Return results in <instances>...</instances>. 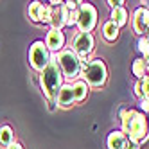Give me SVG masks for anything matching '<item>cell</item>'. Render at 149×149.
<instances>
[{"label": "cell", "mask_w": 149, "mask_h": 149, "mask_svg": "<svg viewBox=\"0 0 149 149\" xmlns=\"http://www.w3.org/2000/svg\"><path fill=\"white\" fill-rule=\"evenodd\" d=\"M102 36L108 41H115L117 38H119V27H117L113 22H106L102 25Z\"/></svg>", "instance_id": "cell-17"}, {"label": "cell", "mask_w": 149, "mask_h": 149, "mask_svg": "<svg viewBox=\"0 0 149 149\" xmlns=\"http://www.w3.org/2000/svg\"><path fill=\"white\" fill-rule=\"evenodd\" d=\"M15 144V133L11 130V126H2L0 127V146L9 149Z\"/></svg>", "instance_id": "cell-15"}, {"label": "cell", "mask_w": 149, "mask_h": 149, "mask_svg": "<svg viewBox=\"0 0 149 149\" xmlns=\"http://www.w3.org/2000/svg\"><path fill=\"white\" fill-rule=\"evenodd\" d=\"M144 61H146V67H147V72H149V58H144Z\"/></svg>", "instance_id": "cell-30"}, {"label": "cell", "mask_w": 149, "mask_h": 149, "mask_svg": "<svg viewBox=\"0 0 149 149\" xmlns=\"http://www.w3.org/2000/svg\"><path fill=\"white\" fill-rule=\"evenodd\" d=\"M110 22H113L117 27H124L127 24V11H126V7H115L111 9V15H110Z\"/></svg>", "instance_id": "cell-14"}, {"label": "cell", "mask_w": 149, "mask_h": 149, "mask_svg": "<svg viewBox=\"0 0 149 149\" xmlns=\"http://www.w3.org/2000/svg\"><path fill=\"white\" fill-rule=\"evenodd\" d=\"M40 84H41V90H43V95L47 97V101L58 99V93L63 86V72L58 65L56 56H52L50 63L40 72Z\"/></svg>", "instance_id": "cell-2"}, {"label": "cell", "mask_w": 149, "mask_h": 149, "mask_svg": "<svg viewBox=\"0 0 149 149\" xmlns=\"http://www.w3.org/2000/svg\"><path fill=\"white\" fill-rule=\"evenodd\" d=\"M138 83H140V92H142V99L149 101V76H146L144 79H140Z\"/></svg>", "instance_id": "cell-21"}, {"label": "cell", "mask_w": 149, "mask_h": 149, "mask_svg": "<svg viewBox=\"0 0 149 149\" xmlns=\"http://www.w3.org/2000/svg\"><path fill=\"white\" fill-rule=\"evenodd\" d=\"M138 50L144 54V58H149V38L147 36L138 38Z\"/></svg>", "instance_id": "cell-20"}, {"label": "cell", "mask_w": 149, "mask_h": 149, "mask_svg": "<svg viewBox=\"0 0 149 149\" xmlns=\"http://www.w3.org/2000/svg\"><path fill=\"white\" fill-rule=\"evenodd\" d=\"M122 0H115V2H113V0H108V6L111 7V9H115V7H122Z\"/></svg>", "instance_id": "cell-25"}, {"label": "cell", "mask_w": 149, "mask_h": 149, "mask_svg": "<svg viewBox=\"0 0 149 149\" xmlns=\"http://www.w3.org/2000/svg\"><path fill=\"white\" fill-rule=\"evenodd\" d=\"M65 4V7L68 9V11H76V9L79 7V2H74V0H68V2H63Z\"/></svg>", "instance_id": "cell-23"}, {"label": "cell", "mask_w": 149, "mask_h": 149, "mask_svg": "<svg viewBox=\"0 0 149 149\" xmlns=\"http://www.w3.org/2000/svg\"><path fill=\"white\" fill-rule=\"evenodd\" d=\"M58 104L61 106V108H70V106L76 102V99H74V90H72V84H67L63 83V86L58 93Z\"/></svg>", "instance_id": "cell-11"}, {"label": "cell", "mask_w": 149, "mask_h": 149, "mask_svg": "<svg viewBox=\"0 0 149 149\" xmlns=\"http://www.w3.org/2000/svg\"><path fill=\"white\" fill-rule=\"evenodd\" d=\"M41 2H33L29 6V16H31V20L33 22H38V18H40V11H41Z\"/></svg>", "instance_id": "cell-19"}, {"label": "cell", "mask_w": 149, "mask_h": 149, "mask_svg": "<svg viewBox=\"0 0 149 149\" xmlns=\"http://www.w3.org/2000/svg\"><path fill=\"white\" fill-rule=\"evenodd\" d=\"M140 108L144 110V113H146V111H149V101H146V99H140Z\"/></svg>", "instance_id": "cell-26"}, {"label": "cell", "mask_w": 149, "mask_h": 149, "mask_svg": "<svg viewBox=\"0 0 149 149\" xmlns=\"http://www.w3.org/2000/svg\"><path fill=\"white\" fill-rule=\"evenodd\" d=\"M56 108V101H49V110H54Z\"/></svg>", "instance_id": "cell-28"}, {"label": "cell", "mask_w": 149, "mask_h": 149, "mask_svg": "<svg viewBox=\"0 0 149 149\" xmlns=\"http://www.w3.org/2000/svg\"><path fill=\"white\" fill-rule=\"evenodd\" d=\"M120 122H122L120 131L130 138V140H135V142L140 144L142 140L147 138L149 124H147V119L142 111L122 108L120 110Z\"/></svg>", "instance_id": "cell-1"}, {"label": "cell", "mask_w": 149, "mask_h": 149, "mask_svg": "<svg viewBox=\"0 0 149 149\" xmlns=\"http://www.w3.org/2000/svg\"><path fill=\"white\" fill-rule=\"evenodd\" d=\"M149 27V7H138L133 15V29L136 34L146 36Z\"/></svg>", "instance_id": "cell-8"}, {"label": "cell", "mask_w": 149, "mask_h": 149, "mask_svg": "<svg viewBox=\"0 0 149 149\" xmlns=\"http://www.w3.org/2000/svg\"><path fill=\"white\" fill-rule=\"evenodd\" d=\"M68 9L65 7V4H59L56 7H52V16H50V25L52 29L61 31L63 27H67V20H68Z\"/></svg>", "instance_id": "cell-10"}, {"label": "cell", "mask_w": 149, "mask_h": 149, "mask_svg": "<svg viewBox=\"0 0 149 149\" xmlns=\"http://www.w3.org/2000/svg\"><path fill=\"white\" fill-rule=\"evenodd\" d=\"M81 77L90 86L101 88L104 86L106 79H108V68H106L104 61L101 58L92 59V61H81Z\"/></svg>", "instance_id": "cell-3"}, {"label": "cell", "mask_w": 149, "mask_h": 149, "mask_svg": "<svg viewBox=\"0 0 149 149\" xmlns=\"http://www.w3.org/2000/svg\"><path fill=\"white\" fill-rule=\"evenodd\" d=\"M9 149H24V147H22V146H20L18 142H15V144H13L11 147H9Z\"/></svg>", "instance_id": "cell-29"}, {"label": "cell", "mask_w": 149, "mask_h": 149, "mask_svg": "<svg viewBox=\"0 0 149 149\" xmlns=\"http://www.w3.org/2000/svg\"><path fill=\"white\" fill-rule=\"evenodd\" d=\"M77 13H79V18H77L79 33H92L97 25V9L90 2H79Z\"/></svg>", "instance_id": "cell-5"}, {"label": "cell", "mask_w": 149, "mask_h": 149, "mask_svg": "<svg viewBox=\"0 0 149 149\" xmlns=\"http://www.w3.org/2000/svg\"><path fill=\"white\" fill-rule=\"evenodd\" d=\"M135 95H136V97H140V99H142V92H140V83H136V84H135Z\"/></svg>", "instance_id": "cell-27"}, {"label": "cell", "mask_w": 149, "mask_h": 149, "mask_svg": "<svg viewBox=\"0 0 149 149\" xmlns=\"http://www.w3.org/2000/svg\"><path fill=\"white\" fill-rule=\"evenodd\" d=\"M124 149H140V144L135 142V140H130V138H127V142H126V147H124Z\"/></svg>", "instance_id": "cell-24"}, {"label": "cell", "mask_w": 149, "mask_h": 149, "mask_svg": "<svg viewBox=\"0 0 149 149\" xmlns=\"http://www.w3.org/2000/svg\"><path fill=\"white\" fill-rule=\"evenodd\" d=\"M93 36L92 33H77L76 38H74V43H72V50L77 54V58L81 61H88L86 58L92 54L93 50Z\"/></svg>", "instance_id": "cell-7"}, {"label": "cell", "mask_w": 149, "mask_h": 149, "mask_svg": "<svg viewBox=\"0 0 149 149\" xmlns=\"http://www.w3.org/2000/svg\"><path fill=\"white\" fill-rule=\"evenodd\" d=\"M58 65L63 72V77L68 79H76L81 74V59L77 58V54L70 49H63L59 54H56Z\"/></svg>", "instance_id": "cell-4"}, {"label": "cell", "mask_w": 149, "mask_h": 149, "mask_svg": "<svg viewBox=\"0 0 149 149\" xmlns=\"http://www.w3.org/2000/svg\"><path fill=\"white\" fill-rule=\"evenodd\" d=\"M50 58H52L50 50L47 49V45L41 40L34 41V43L31 45V49H29V63H31V67L34 70L41 72L50 63Z\"/></svg>", "instance_id": "cell-6"}, {"label": "cell", "mask_w": 149, "mask_h": 149, "mask_svg": "<svg viewBox=\"0 0 149 149\" xmlns=\"http://www.w3.org/2000/svg\"><path fill=\"white\" fill-rule=\"evenodd\" d=\"M45 45L50 52L54 54H59L65 47V34L63 31H58V29H50L47 33V38H45Z\"/></svg>", "instance_id": "cell-9"}, {"label": "cell", "mask_w": 149, "mask_h": 149, "mask_svg": "<svg viewBox=\"0 0 149 149\" xmlns=\"http://www.w3.org/2000/svg\"><path fill=\"white\" fill-rule=\"evenodd\" d=\"M72 90H74V99H76V102H81V101L86 99V95H88V84L83 79H76L72 83Z\"/></svg>", "instance_id": "cell-13"}, {"label": "cell", "mask_w": 149, "mask_h": 149, "mask_svg": "<svg viewBox=\"0 0 149 149\" xmlns=\"http://www.w3.org/2000/svg\"><path fill=\"white\" fill-rule=\"evenodd\" d=\"M126 142H127V136L120 130L111 131L108 135V138H106V146H108V149H124Z\"/></svg>", "instance_id": "cell-12"}, {"label": "cell", "mask_w": 149, "mask_h": 149, "mask_svg": "<svg viewBox=\"0 0 149 149\" xmlns=\"http://www.w3.org/2000/svg\"><path fill=\"white\" fill-rule=\"evenodd\" d=\"M77 18H79V13H77V9H76V11H70V13H68V20H67V27L77 25Z\"/></svg>", "instance_id": "cell-22"}, {"label": "cell", "mask_w": 149, "mask_h": 149, "mask_svg": "<svg viewBox=\"0 0 149 149\" xmlns=\"http://www.w3.org/2000/svg\"><path fill=\"white\" fill-rule=\"evenodd\" d=\"M131 70H133V76H136V79H138V81L144 79L147 74H149V72H147V67H146L144 58H136V59H133Z\"/></svg>", "instance_id": "cell-16"}, {"label": "cell", "mask_w": 149, "mask_h": 149, "mask_svg": "<svg viewBox=\"0 0 149 149\" xmlns=\"http://www.w3.org/2000/svg\"><path fill=\"white\" fill-rule=\"evenodd\" d=\"M50 16H52V7L49 4H43V6H41V11H40L38 22H41V24H50Z\"/></svg>", "instance_id": "cell-18"}]
</instances>
